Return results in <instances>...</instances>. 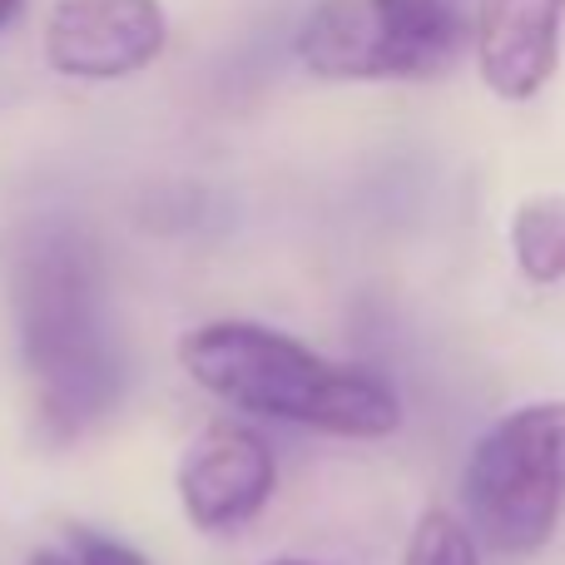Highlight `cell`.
I'll use <instances>...</instances> for the list:
<instances>
[{"label":"cell","mask_w":565,"mask_h":565,"mask_svg":"<svg viewBox=\"0 0 565 565\" xmlns=\"http://www.w3.org/2000/svg\"><path fill=\"white\" fill-rule=\"evenodd\" d=\"M15 318L40 422L55 441H75L119 402L125 362L105 322L95 248L70 224H45L25 238L15 264Z\"/></svg>","instance_id":"cell-1"},{"label":"cell","mask_w":565,"mask_h":565,"mask_svg":"<svg viewBox=\"0 0 565 565\" xmlns=\"http://www.w3.org/2000/svg\"><path fill=\"white\" fill-rule=\"evenodd\" d=\"M75 551H79V565H149L139 551H129L125 541H109V536H95V531H75Z\"/></svg>","instance_id":"cell-10"},{"label":"cell","mask_w":565,"mask_h":565,"mask_svg":"<svg viewBox=\"0 0 565 565\" xmlns=\"http://www.w3.org/2000/svg\"><path fill=\"white\" fill-rule=\"evenodd\" d=\"M461 50L447 0H322L298 30V60L318 79H427Z\"/></svg>","instance_id":"cell-4"},{"label":"cell","mask_w":565,"mask_h":565,"mask_svg":"<svg viewBox=\"0 0 565 565\" xmlns=\"http://www.w3.org/2000/svg\"><path fill=\"white\" fill-rule=\"evenodd\" d=\"M565 0H481L477 60L501 99H536L561 60Z\"/></svg>","instance_id":"cell-7"},{"label":"cell","mask_w":565,"mask_h":565,"mask_svg":"<svg viewBox=\"0 0 565 565\" xmlns=\"http://www.w3.org/2000/svg\"><path fill=\"white\" fill-rule=\"evenodd\" d=\"M20 6H25V0H0V25H10V20L20 15Z\"/></svg>","instance_id":"cell-12"},{"label":"cell","mask_w":565,"mask_h":565,"mask_svg":"<svg viewBox=\"0 0 565 565\" xmlns=\"http://www.w3.org/2000/svg\"><path fill=\"white\" fill-rule=\"evenodd\" d=\"M467 511L491 551L531 556L565 511V402H531L501 417L467 461Z\"/></svg>","instance_id":"cell-3"},{"label":"cell","mask_w":565,"mask_h":565,"mask_svg":"<svg viewBox=\"0 0 565 565\" xmlns=\"http://www.w3.org/2000/svg\"><path fill=\"white\" fill-rule=\"evenodd\" d=\"M402 565H481L477 536L461 526L451 511H427L407 541Z\"/></svg>","instance_id":"cell-9"},{"label":"cell","mask_w":565,"mask_h":565,"mask_svg":"<svg viewBox=\"0 0 565 565\" xmlns=\"http://www.w3.org/2000/svg\"><path fill=\"white\" fill-rule=\"evenodd\" d=\"M184 372L238 412L328 431V437H392L402 402L377 372L318 358L264 322H204L179 342Z\"/></svg>","instance_id":"cell-2"},{"label":"cell","mask_w":565,"mask_h":565,"mask_svg":"<svg viewBox=\"0 0 565 565\" xmlns=\"http://www.w3.org/2000/svg\"><path fill=\"white\" fill-rule=\"evenodd\" d=\"M268 565H322V561H292L288 556V561H268Z\"/></svg>","instance_id":"cell-13"},{"label":"cell","mask_w":565,"mask_h":565,"mask_svg":"<svg viewBox=\"0 0 565 565\" xmlns=\"http://www.w3.org/2000/svg\"><path fill=\"white\" fill-rule=\"evenodd\" d=\"M164 40L159 0H60L45 25V60L70 79H125L154 65Z\"/></svg>","instance_id":"cell-5"},{"label":"cell","mask_w":565,"mask_h":565,"mask_svg":"<svg viewBox=\"0 0 565 565\" xmlns=\"http://www.w3.org/2000/svg\"><path fill=\"white\" fill-rule=\"evenodd\" d=\"M274 451L244 422H209L184 451L179 467V501L189 521L209 536L238 531L268 507L274 497Z\"/></svg>","instance_id":"cell-6"},{"label":"cell","mask_w":565,"mask_h":565,"mask_svg":"<svg viewBox=\"0 0 565 565\" xmlns=\"http://www.w3.org/2000/svg\"><path fill=\"white\" fill-rule=\"evenodd\" d=\"M30 565H79V561L65 556V551H35V556H30Z\"/></svg>","instance_id":"cell-11"},{"label":"cell","mask_w":565,"mask_h":565,"mask_svg":"<svg viewBox=\"0 0 565 565\" xmlns=\"http://www.w3.org/2000/svg\"><path fill=\"white\" fill-rule=\"evenodd\" d=\"M511 254L526 282H565V199H526L511 218Z\"/></svg>","instance_id":"cell-8"}]
</instances>
